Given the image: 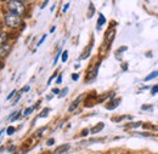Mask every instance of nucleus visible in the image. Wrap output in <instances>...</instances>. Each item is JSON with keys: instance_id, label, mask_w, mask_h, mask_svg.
Masks as SVG:
<instances>
[{"instance_id": "f257e3e1", "label": "nucleus", "mask_w": 158, "mask_h": 154, "mask_svg": "<svg viewBox=\"0 0 158 154\" xmlns=\"http://www.w3.org/2000/svg\"><path fill=\"white\" fill-rule=\"evenodd\" d=\"M7 7L12 14H16L19 16L23 15L26 12V7L21 0H10L7 2Z\"/></svg>"}, {"instance_id": "f03ea898", "label": "nucleus", "mask_w": 158, "mask_h": 154, "mask_svg": "<svg viewBox=\"0 0 158 154\" xmlns=\"http://www.w3.org/2000/svg\"><path fill=\"white\" fill-rule=\"evenodd\" d=\"M5 23H6L9 27H11V28H17L21 24L20 16L11 12V14L6 15V17H5Z\"/></svg>"}, {"instance_id": "7ed1b4c3", "label": "nucleus", "mask_w": 158, "mask_h": 154, "mask_svg": "<svg viewBox=\"0 0 158 154\" xmlns=\"http://www.w3.org/2000/svg\"><path fill=\"white\" fill-rule=\"evenodd\" d=\"M10 51H11V45H9V44H2V45H0V57L7 56Z\"/></svg>"}, {"instance_id": "20e7f679", "label": "nucleus", "mask_w": 158, "mask_h": 154, "mask_svg": "<svg viewBox=\"0 0 158 154\" xmlns=\"http://www.w3.org/2000/svg\"><path fill=\"white\" fill-rule=\"evenodd\" d=\"M68 149H69V144H62V146L57 147L52 154H64Z\"/></svg>"}, {"instance_id": "39448f33", "label": "nucleus", "mask_w": 158, "mask_h": 154, "mask_svg": "<svg viewBox=\"0 0 158 154\" xmlns=\"http://www.w3.org/2000/svg\"><path fill=\"white\" fill-rule=\"evenodd\" d=\"M81 97H83V96H79L78 98H77V99H76V101H74V102L71 104V107L68 108V112H73V111H74V109L78 107V104L80 103V101H81Z\"/></svg>"}, {"instance_id": "423d86ee", "label": "nucleus", "mask_w": 158, "mask_h": 154, "mask_svg": "<svg viewBox=\"0 0 158 154\" xmlns=\"http://www.w3.org/2000/svg\"><path fill=\"white\" fill-rule=\"evenodd\" d=\"M103 126H105V124H103V123H99L95 128H93V129L90 130V132H91V134H98V132H100V131L103 129Z\"/></svg>"}, {"instance_id": "0eeeda50", "label": "nucleus", "mask_w": 158, "mask_h": 154, "mask_svg": "<svg viewBox=\"0 0 158 154\" xmlns=\"http://www.w3.org/2000/svg\"><path fill=\"white\" fill-rule=\"evenodd\" d=\"M119 102H120L119 98L118 99H116V101H112V102H110V103L106 106V108H107V109H114V108L119 104Z\"/></svg>"}, {"instance_id": "6e6552de", "label": "nucleus", "mask_w": 158, "mask_h": 154, "mask_svg": "<svg viewBox=\"0 0 158 154\" xmlns=\"http://www.w3.org/2000/svg\"><path fill=\"white\" fill-rule=\"evenodd\" d=\"M94 14H95V6H94L93 2H90V5H89V12H88V18H91L94 16Z\"/></svg>"}, {"instance_id": "1a4fd4ad", "label": "nucleus", "mask_w": 158, "mask_h": 154, "mask_svg": "<svg viewBox=\"0 0 158 154\" xmlns=\"http://www.w3.org/2000/svg\"><path fill=\"white\" fill-rule=\"evenodd\" d=\"M105 22H106L105 16H103L102 14H100V15H99V21H98V29H99V30H100V28H101V26H102V24H105Z\"/></svg>"}, {"instance_id": "9d476101", "label": "nucleus", "mask_w": 158, "mask_h": 154, "mask_svg": "<svg viewBox=\"0 0 158 154\" xmlns=\"http://www.w3.org/2000/svg\"><path fill=\"white\" fill-rule=\"evenodd\" d=\"M156 77H158V71H155V72H152L151 74H148L147 77H146L145 79H143V80H145V81H150V80L155 79Z\"/></svg>"}, {"instance_id": "9b49d317", "label": "nucleus", "mask_w": 158, "mask_h": 154, "mask_svg": "<svg viewBox=\"0 0 158 154\" xmlns=\"http://www.w3.org/2000/svg\"><path fill=\"white\" fill-rule=\"evenodd\" d=\"M114 37V30H111L108 34H107V37H106V39H107V43L110 44L111 41H112V38Z\"/></svg>"}, {"instance_id": "f8f14e48", "label": "nucleus", "mask_w": 158, "mask_h": 154, "mask_svg": "<svg viewBox=\"0 0 158 154\" xmlns=\"http://www.w3.org/2000/svg\"><path fill=\"white\" fill-rule=\"evenodd\" d=\"M140 125H142L141 121H138V123H133V124H128L127 128H139Z\"/></svg>"}, {"instance_id": "ddd939ff", "label": "nucleus", "mask_w": 158, "mask_h": 154, "mask_svg": "<svg viewBox=\"0 0 158 154\" xmlns=\"http://www.w3.org/2000/svg\"><path fill=\"white\" fill-rule=\"evenodd\" d=\"M49 112H50V109H49V108H45V109H44V111L39 114V116L40 118H45V116L49 114Z\"/></svg>"}, {"instance_id": "4468645a", "label": "nucleus", "mask_w": 158, "mask_h": 154, "mask_svg": "<svg viewBox=\"0 0 158 154\" xmlns=\"http://www.w3.org/2000/svg\"><path fill=\"white\" fill-rule=\"evenodd\" d=\"M45 130H46V128H43V129H39L38 131H35V134H34V136H35V137H40V135H41V134H43V132H44Z\"/></svg>"}, {"instance_id": "2eb2a0df", "label": "nucleus", "mask_w": 158, "mask_h": 154, "mask_svg": "<svg viewBox=\"0 0 158 154\" xmlns=\"http://www.w3.org/2000/svg\"><path fill=\"white\" fill-rule=\"evenodd\" d=\"M5 40H6V34L5 33H0V45H2Z\"/></svg>"}, {"instance_id": "dca6fc26", "label": "nucleus", "mask_w": 158, "mask_h": 154, "mask_svg": "<svg viewBox=\"0 0 158 154\" xmlns=\"http://www.w3.org/2000/svg\"><path fill=\"white\" fill-rule=\"evenodd\" d=\"M14 132H15V128H14V126H10V128L6 130V134H7V135H12Z\"/></svg>"}, {"instance_id": "f3484780", "label": "nucleus", "mask_w": 158, "mask_h": 154, "mask_svg": "<svg viewBox=\"0 0 158 154\" xmlns=\"http://www.w3.org/2000/svg\"><path fill=\"white\" fill-rule=\"evenodd\" d=\"M67 58H68V51H63V54H62V62H66Z\"/></svg>"}, {"instance_id": "a211bd4d", "label": "nucleus", "mask_w": 158, "mask_h": 154, "mask_svg": "<svg viewBox=\"0 0 158 154\" xmlns=\"http://www.w3.org/2000/svg\"><path fill=\"white\" fill-rule=\"evenodd\" d=\"M157 92H158V85H155V86L151 89V94H152V95H156Z\"/></svg>"}, {"instance_id": "6ab92c4d", "label": "nucleus", "mask_w": 158, "mask_h": 154, "mask_svg": "<svg viewBox=\"0 0 158 154\" xmlns=\"http://www.w3.org/2000/svg\"><path fill=\"white\" fill-rule=\"evenodd\" d=\"M15 94H16V90H14V91H12V92H10V95H9V96L6 97V99H7V101H10V99H11V98H12V97L15 96Z\"/></svg>"}, {"instance_id": "aec40b11", "label": "nucleus", "mask_w": 158, "mask_h": 154, "mask_svg": "<svg viewBox=\"0 0 158 154\" xmlns=\"http://www.w3.org/2000/svg\"><path fill=\"white\" fill-rule=\"evenodd\" d=\"M67 92H68V89H67V87H66V89H63V91H61V92H60V97H63Z\"/></svg>"}, {"instance_id": "412c9836", "label": "nucleus", "mask_w": 158, "mask_h": 154, "mask_svg": "<svg viewBox=\"0 0 158 154\" xmlns=\"http://www.w3.org/2000/svg\"><path fill=\"white\" fill-rule=\"evenodd\" d=\"M32 112H33V108H28V109L24 111V116H28V114H31Z\"/></svg>"}, {"instance_id": "4be33fe9", "label": "nucleus", "mask_w": 158, "mask_h": 154, "mask_svg": "<svg viewBox=\"0 0 158 154\" xmlns=\"http://www.w3.org/2000/svg\"><path fill=\"white\" fill-rule=\"evenodd\" d=\"M54 143H55V140H54V138H50V140L46 142V144H48V146H52Z\"/></svg>"}, {"instance_id": "5701e85b", "label": "nucleus", "mask_w": 158, "mask_h": 154, "mask_svg": "<svg viewBox=\"0 0 158 154\" xmlns=\"http://www.w3.org/2000/svg\"><path fill=\"white\" fill-rule=\"evenodd\" d=\"M45 39H46V35H43V38L40 39V41L38 43V46H40V45H41V44L44 43V40H45Z\"/></svg>"}, {"instance_id": "b1692460", "label": "nucleus", "mask_w": 158, "mask_h": 154, "mask_svg": "<svg viewBox=\"0 0 158 154\" xmlns=\"http://www.w3.org/2000/svg\"><path fill=\"white\" fill-rule=\"evenodd\" d=\"M20 98H21V94H19V95H17V96H16V99H15V101H14V104H16V103H17V102H19V101H20Z\"/></svg>"}, {"instance_id": "393cba45", "label": "nucleus", "mask_w": 158, "mask_h": 154, "mask_svg": "<svg viewBox=\"0 0 158 154\" xmlns=\"http://www.w3.org/2000/svg\"><path fill=\"white\" fill-rule=\"evenodd\" d=\"M56 75H57V73H54V74H52V77H51V78H50V79H49V81H48V84H50V83L52 81V79H54V78L56 77Z\"/></svg>"}, {"instance_id": "a878e982", "label": "nucleus", "mask_w": 158, "mask_h": 154, "mask_svg": "<svg viewBox=\"0 0 158 154\" xmlns=\"http://www.w3.org/2000/svg\"><path fill=\"white\" fill-rule=\"evenodd\" d=\"M78 78H79L78 74H72V79H73L74 81H77V80H78Z\"/></svg>"}, {"instance_id": "bb28decb", "label": "nucleus", "mask_w": 158, "mask_h": 154, "mask_svg": "<svg viewBox=\"0 0 158 154\" xmlns=\"http://www.w3.org/2000/svg\"><path fill=\"white\" fill-rule=\"evenodd\" d=\"M68 7H69V4H66V5L63 6V10H62V11H63V12H66V11L68 10Z\"/></svg>"}, {"instance_id": "cd10ccee", "label": "nucleus", "mask_w": 158, "mask_h": 154, "mask_svg": "<svg viewBox=\"0 0 158 154\" xmlns=\"http://www.w3.org/2000/svg\"><path fill=\"white\" fill-rule=\"evenodd\" d=\"M150 107H151V106H148V104H145V106H142L141 108H142V111H146V109H150Z\"/></svg>"}, {"instance_id": "c85d7f7f", "label": "nucleus", "mask_w": 158, "mask_h": 154, "mask_svg": "<svg viewBox=\"0 0 158 154\" xmlns=\"http://www.w3.org/2000/svg\"><path fill=\"white\" fill-rule=\"evenodd\" d=\"M20 116H21V113H17V114H16V116H15V118H12V121H15V120H17V119H20Z\"/></svg>"}, {"instance_id": "c756f323", "label": "nucleus", "mask_w": 158, "mask_h": 154, "mask_svg": "<svg viewBox=\"0 0 158 154\" xmlns=\"http://www.w3.org/2000/svg\"><path fill=\"white\" fill-rule=\"evenodd\" d=\"M48 2H49V0H44V2H43V5H41V9H44V7L48 5Z\"/></svg>"}, {"instance_id": "7c9ffc66", "label": "nucleus", "mask_w": 158, "mask_h": 154, "mask_svg": "<svg viewBox=\"0 0 158 154\" xmlns=\"http://www.w3.org/2000/svg\"><path fill=\"white\" fill-rule=\"evenodd\" d=\"M61 81H62V75L60 74L59 78H57V80H56V83H57V84H61Z\"/></svg>"}, {"instance_id": "2f4dec72", "label": "nucleus", "mask_w": 158, "mask_h": 154, "mask_svg": "<svg viewBox=\"0 0 158 154\" xmlns=\"http://www.w3.org/2000/svg\"><path fill=\"white\" fill-rule=\"evenodd\" d=\"M88 134H89V131H88V130H83V132H81V135L83 136H86Z\"/></svg>"}, {"instance_id": "473e14b6", "label": "nucleus", "mask_w": 158, "mask_h": 154, "mask_svg": "<svg viewBox=\"0 0 158 154\" xmlns=\"http://www.w3.org/2000/svg\"><path fill=\"white\" fill-rule=\"evenodd\" d=\"M52 92H54V94H59L60 91H59V89H54V90H52Z\"/></svg>"}, {"instance_id": "72a5a7b5", "label": "nucleus", "mask_w": 158, "mask_h": 154, "mask_svg": "<svg viewBox=\"0 0 158 154\" xmlns=\"http://www.w3.org/2000/svg\"><path fill=\"white\" fill-rule=\"evenodd\" d=\"M23 91H24V92H27V91H29V86H26V87H24V90H23Z\"/></svg>"}, {"instance_id": "f704fd0d", "label": "nucleus", "mask_w": 158, "mask_h": 154, "mask_svg": "<svg viewBox=\"0 0 158 154\" xmlns=\"http://www.w3.org/2000/svg\"><path fill=\"white\" fill-rule=\"evenodd\" d=\"M55 29H56V28H55V27H52V28L50 29V33H54V32H55Z\"/></svg>"}, {"instance_id": "c9c22d12", "label": "nucleus", "mask_w": 158, "mask_h": 154, "mask_svg": "<svg viewBox=\"0 0 158 154\" xmlns=\"http://www.w3.org/2000/svg\"><path fill=\"white\" fill-rule=\"evenodd\" d=\"M15 149H16V147H11L9 151H10V152H12V151H15Z\"/></svg>"}, {"instance_id": "e433bc0d", "label": "nucleus", "mask_w": 158, "mask_h": 154, "mask_svg": "<svg viewBox=\"0 0 158 154\" xmlns=\"http://www.w3.org/2000/svg\"><path fill=\"white\" fill-rule=\"evenodd\" d=\"M2 132H4V130H1V131H0V136L2 135Z\"/></svg>"}, {"instance_id": "4c0bfd02", "label": "nucleus", "mask_w": 158, "mask_h": 154, "mask_svg": "<svg viewBox=\"0 0 158 154\" xmlns=\"http://www.w3.org/2000/svg\"><path fill=\"white\" fill-rule=\"evenodd\" d=\"M1 64H2V61H1V58H0V66H1Z\"/></svg>"}]
</instances>
